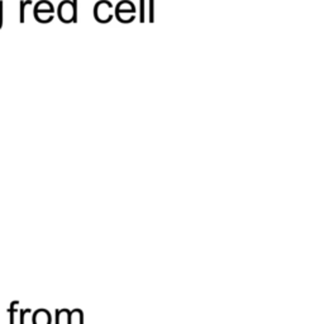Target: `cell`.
<instances>
[{"label":"cell","instance_id":"cell-1","mask_svg":"<svg viewBox=\"0 0 324 324\" xmlns=\"http://www.w3.org/2000/svg\"><path fill=\"white\" fill-rule=\"evenodd\" d=\"M58 18L63 23L77 22V0H65L58 7Z\"/></svg>","mask_w":324,"mask_h":324},{"label":"cell","instance_id":"cell-2","mask_svg":"<svg viewBox=\"0 0 324 324\" xmlns=\"http://www.w3.org/2000/svg\"><path fill=\"white\" fill-rule=\"evenodd\" d=\"M53 5L48 0H40L34 7V17L39 23H50L53 19Z\"/></svg>","mask_w":324,"mask_h":324},{"label":"cell","instance_id":"cell-3","mask_svg":"<svg viewBox=\"0 0 324 324\" xmlns=\"http://www.w3.org/2000/svg\"><path fill=\"white\" fill-rule=\"evenodd\" d=\"M111 8V4L109 2H105V0H104V2H100V3H98V4H96V7H95V15L96 14H99V13H101V15H99L98 17V20L100 23H103V14H105V19L108 20H110V18L113 17V15H111V13L109 12L108 9H110Z\"/></svg>","mask_w":324,"mask_h":324},{"label":"cell","instance_id":"cell-4","mask_svg":"<svg viewBox=\"0 0 324 324\" xmlns=\"http://www.w3.org/2000/svg\"><path fill=\"white\" fill-rule=\"evenodd\" d=\"M34 324H50V314L47 310H38L33 316Z\"/></svg>","mask_w":324,"mask_h":324},{"label":"cell","instance_id":"cell-5","mask_svg":"<svg viewBox=\"0 0 324 324\" xmlns=\"http://www.w3.org/2000/svg\"><path fill=\"white\" fill-rule=\"evenodd\" d=\"M32 4V0H22V2H20V4H19V7H20V15H19V22L20 23H24L25 22V7H27V5H30Z\"/></svg>","mask_w":324,"mask_h":324},{"label":"cell","instance_id":"cell-6","mask_svg":"<svg viewBox=\"0 0 324 324\" xmlns=\"http://www.w3.org/2000/svg\"><path fill=\"white\" fill-rule=\"evenodd\" d=\"M153 9H154V0H149V22L153 23Z\"/></svg>","mask_w":324,"mask_h":324},{"label":"cell","instance_id":"cell-7","mask_svg":"<svg viewBox=\"0 0 324 324\" xmlns=\"http://www.w3.org/2000/svg\"><path fill=\"white\" fill-rule=\"evenodd\" d=\"M141 23L144 22V0H141V14H139Z\"/></svg>","mask_w":324,"mask_h":324},{"label":"cell","instance_id":"cell-8","mask_svg":"<svg viewBox=\"0 0 324 324\" xmlns=\"http://www.w3.org/2000/svg\"><path fill=\"white\" fill-rule=\"evenodd\" d=\"M24 314H25V310L20 311V324H24Z\"/></svg>","mask_w":324,"mask_h":324},{"label":"cell","instance_id":"cell-9","mask_svg":"<svg viewBox=\"0 0 324 324\" xmlns=\"http://www.w3.org/2000/svg\"><path fill=\"white\" fill-rule=\"evenodd\" d=\"M3 18V2L0 0V19Z\"/></svg>","mask_w":324,"mask_h":324},{"label":"cell","instance_id":"cell-10","mask_svg":"<svg viewBox=\"0 0 324 324\" xmlns=\"http://www.w3.org/2000/svg\"><path fill=\"white\" fill-rule=\"evenodd\" d=\"M2 27H3V18L0 19V29H2Z\"/></svg>","mask_w":324,"mask_h":324}]
</instances>
